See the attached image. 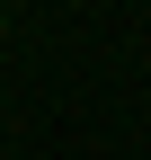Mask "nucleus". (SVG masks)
Listing matches in <instances>:
<instances>
[{
  "label": "nucleus",
  "instance_id": "1",
  "mask_svg": "<svg viewBox=\"0 0 151 160\" xmlns=\"http://www.w3.org/2000/svg\"><path fill=\"white\" fill-rule=\"evenodd\" d=\"M0 36H9V9H0Z\"/></svg>",
  "mask_w": 151,
  "mask_h": 160
}]
</instances>
